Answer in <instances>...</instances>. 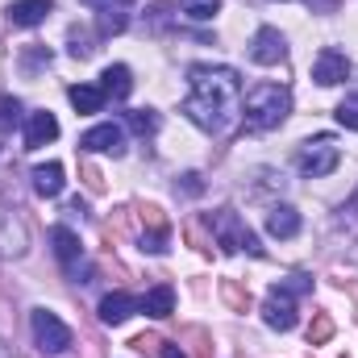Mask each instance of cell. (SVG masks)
Listing matches in <instances>:
<instances>
[{
    "mask_svg": "<svg viewBox=\"0 0 358 358\" xmlns=\"http://www.w3.org/2000/svg\"><path fill=\"white\" fill-rule=\"evenodd\" d=\"M187 80H192V96L183 100L187 121L200 125L204 134H225L242 113V80H238V71L196 63L187 71Z\"/></svg>",
    "mask_w": 358,
    "mask_h": 358,
    "instance_id": "1",
    "label": "cell"
},
{
    "mask_svg": "<svg viewBox=\"0 0 358 358\" xmlns=\"http://www.w3.org/2000/svg\"><path fill=\"white\" fill-rule=\"evenodd\" d=\"M292 113V92L283 84H255L246 92V104H242V125L250 134H267L275 125H283Z\"/></svg>",
    "mask_w": 358,
    "mask_h": 358,
    "instance_id": "2",
    "label": "cell"
},
{
    "mask_svg": "<svg viewBox=\"0 0 358 358\" xmlns=\"http://www.w3.org/2000/svg\"><path fill=\"white\" fill-rule=\"evenodd\" d=\"M338 163H342V146L329 138V134H321V138H308L300 150H296V171L308 179H325L338 171Z\"/></svg>",
    "mask_w": 358,
    "mask_h": 358,
    "instance_id": "3",
    "label": "cell"
},
{
    "mask_svg": "<svg viewBox=\"0 0 358 358\" xmlns=\"http://www.w3.org/2000/svg\"><path fill=\"white\" fill-rule=\"evenodd\" d=\"M208 229H213V238L225 246V250H246V255H263V246H259V238L250 234V225L234 213V208H217L213 217H208Z\"/></svg>",
    "mask_w": 358,
    "mask_h": 358,
    "instance_id": "4",
    "label": "cell"
},
{
    "mask_svg": "<svg viewBox=\"0 0 358 358\" xmlns=\"http://www.w3.org/2000/svg\"><path fill=\"white\" fill-rule=\"evenodd\" d=\"M29 329H34V342H38L46 355H67V350H71V329H67L50 308H34V313H29Z\"/></svg>",
    "mask_w": 358,
    "mask_h": 358,
    "instance_id": "5",
    "label": "cell"
},
{
    "mask_svg": "<svg viewBox=\"0 0 358 358\" xmlns=\"http://www.w3.org/2000/svg\"><path fill=\"white\" fill-rule=\"evenodd\" d=\"M80 150L84 155H113V159H121L125 155V129L104 121V125H96V129H88L80 138Z\"/></svg>",
    "mask_w": 358,
    "mask_h": 358,
    "instance_id": "6",
    "label": "cell"
},
{
    "mask_svg": "<svg viewBox=\"0 0 358 358\" xmlns=\"http://www.w3.org/2000/svg\"><path fill=\"white\" fill-rule=\"evenodd\" d=\"M250 59H255L259 67H275V63H283V59H287V38H283L275 25H263V29L250 38Z\"/></svg>",
    "mask_w": 358,
    "mask_h": 358,
    "instance_id": "7",
    "label": "cell"
},
{
    "mask_svg": "<svg viewBox=\"0 0 358 358\" xmlns=\"http://www.w3.org/2000/svg\"><path fill=\"white\" fill-rule=\"evenodd\" d=\"M313 80H317L321 88H334V84L350 80V59H346L338 46H325V50L313 59Z\"/></svg>",
    "mask_w": 358,
    "mask_h": 358,
    "instance_id": "8",
    "label": "cell"
},
{
    "mask_svg": "<svg viewBox=\"0 0 358 358\" xmlns=\"http://www.w3.org/2000/svg\"><path fill=\"white\" fill-rule=\"evenodd\" d=\"M59 138V121H55V113H29V121H25V150H42V146H50Z\"/></svg>",
    "mask_w": 358,
    "mask_h": 358,
    "instance_id": "9",
    "label": "cell"
},
{
    "mask_svg": "<svg viewBox=\"0 0 358 358\" xmlns=\"http://www.w3.org/2000/svg\"><path fill=\"white\" fill-rule=\"evenodd\" d=\"M134 313H142V300L129 296V292H108V296L100 300V321H104V325H121V321H129Z\"/></svg>",
    "mask_w": 358,
    "mask_h": 358,
    "instance_id": "10",
    "label": "cell"
},
{
    "mask_svg": "<svg viewBox=\"0 0 358 358\" xmlns=\"http://www.w3.org/2000/svg\"><path fill=\"white\" fill-rule=\"evenodd\" d=\"M263 321H267L271 329H279V334L296 329V304H292V296H283L279 287H271V300L263 304Z\"/></svg>",
    "mask_w": 358,
    "mask_h": 358,
    "instance_id": "11",
    "label": "cell"
},
{
    "mask_svg": "<svg viewBox=\"0 0 358 358\" xmlns=\"http://www.w3.org/2000/svg\"><path fill=\"white\" fill-rule=\"evenodd\" d=\"M50 246H55V259L67 271H76L84 263V246H80V238H76L67 225H55V229H50Z\"/></svg>",
    "mask_w": 358,
    "mask_h": 358,
    "instance_id": "12",
    "label": "cell"
},
{
    "mask_svg": "<svg viewBox=\"0 0 358 358\" xmlns=\"http://www.w3.org/2000/svg\"><path fill=\"white\" fill-rule=\"evenodd\" d=\"M0 255H25V221L17 208H0Z\"/></svg>",
    "mask_w": 358,
    "mask_h": 358,
    "instance_id": "13",
    "label": "cell"
},
{
    "mask_svg": "<svg viewBox=\"0 0 358 358\" xmlns=\"http://www.w3.org/2000/svg\"><path fill=\"white\" fill-rule=\"evenodd\" d=\"M50 8H55V0H13L8 4V21L29 29V25H42L50 17Z\"/></svg>",
    "mask_w": 358,
    "mask_h": 358,
    "instance_id": "14",
    "label": "cell"
},
{
    "mask_svg": "<svg viewBox=\"0 0 358 358\" xmlns=\"http://www.w3.org/2000/svg\"><path fill=\"white\" fill-rule=\"evenodd\" d=\"M267 234L279 238V242L296 238V234H300V213H296L292 204H275V208L267 213Z\"/></svg>",
    "mask_w": 358,
    "mask_h": 358,
    "instance_id": "15",
    "label": "cell"
},
{
    "mask_svg": "<svg viewBox=\"0 0 358 358\" xmlns=\"http://www.w3.org/2000/svg\"><path fill=\"white\" fill-rule=\"evenodd\" d=\"M100 92H104L108 100H125V96L134 92V76H129V67H125V63L104 67V76H100Z\"/></svg>",
    "mask_w": 358,
    "mask_h": 358,
    "instance_id": "16",
    "label": "cell"
},
{
    "mask_svg": "<svg viewBox=\"0 0 358 358\" xmlns=\"http://www.w3.org/2000/svg\"><path fill=\"white\" fill-rule=\"evenodd\" d=\"M142 313H150V317H171V313H176V287H171V283L150 287V292L142 296Z\"/></svg>",
    "mask_w": 358,
    "mask_h": 358,
    "instance_id": "17",
    "label": "cell"
},
{
    "mask_svg": "<svg viewBox=\"0 0 358 358\" xmlns=\"http://www.w3.org/2000/svg\"><path fill=\"white\" fill-rule=\"evenodd\" d=\"M34 192L46 196V200H55V196L63 192V167H59V163H42V167H34Z\"/></svg>",
    "mask_w": 358,
    "mask_h": 358,
    "instance_id": "18",
    "label": "cell"
},
{
    "mask_svg": "<svg viewBox=\"0 0 358 358\" xmlns=\"http://www.w3.org/2000/svg\"><path fill=\"white\" fill-rule=\"evenodd\" d=\"M67 100H71L80 113H100L108 96L100 92V84H71V88H67Z\"/></svg>",
    "mask_w": 358,
    "mask_h": 358,
    "instance_id": "19",
    "label": "cell"
},
{
    "mask_svg": "<svg viewBox=\"0 0 358 358\" xmlns=\"http://www.w3.org/2000/svg\"><path fill=\"white\" fill-rule=\"evenodd\" d=\"M125 125H129L138 138H155V134H159V125H163V117H159L155 108H138V113H129V117H125Z\"/></svg>",
    "mask_w": 358,
    "mask_h": 358,
    "instance_id": "20",
    "label": "cell"
},
{
    "mask_svg": "<svg viewBox=\"0 0 358 358\" xmlns=\"http://www.w3.org/2000/svg\"><path fill=\"white\" fill-rule=\"evenodd\" d=\"M334 338V317L329 313H317L313 325H308V346H325Z\"/></svg>",
    "mask_w": 358,
    "mask_h": 358,
    "instance_id": "21",
    "label": "cell"
},
{
    "mask_svg": "<svg viewBox=\"0 0 358 358\" xmlns=\"http://www.w3.org/2000/svg\"><path fill=\"white\" fill-rule=\"evenodd\" d=\"M179 8H183V17H192V21H208V17H217L221 0H179Z\"/></svg>",
    "mask_w": 358,
    "mask_h": 358,
    "instance_id": "22",
    "label": "cell"
},
{
    "mask_svg": "<svg viewBox=\"0 0 358 358\" xmlns=\"http://www.w3.org/2000/svg\"><path fill=\"white\" fill-rule=\"evenodd\" d=\"M121 29H125V13L104 8V13H100V21H96V34H100V38H108V34H121Z\"/></svg>",
    "mask_w": 358,
    "mask_h": 358,
    "instance_id": "23",
    "label": "cell"
},
{
    "mask_svg": "<svg viewBox=\"0 0 358 358\" xmlns=\"http://www.w3.org/2000/svg\"><path fill=\"white\" fill-rule=\"evenodd\" d=\"M17 121H21V104L13 96H0V134H8Z\"/></svg>",
    "mask_w": 358,
    "mask_h": 358,
    "instance_id": "24",
    "label": "cell"
},
{
    "mask_svg": "<svg viewBox=\"0 0 358 358\" xmlns=\"http://www.w3.org/2000/svg\"><path fill=\"white\" fill-rule=\"evenodd\" d=\"M338 125L350 129V134H358V96H350V100L338 104Z\"/></svg>",
    "mask_w": 358,
    "mask_h": 358,
    "instance_id": "25",
    "label": "cell"
},
{
    "mask_svg": "<svg viewBox=\"0 0 358 358\" xmlns=\"http://www.w3.org/2000/svg\"><path fill=\"white\" fill-rule=\"evenodd\" d=\"M275 287H279L283 296H292V300H296V296H304V292L313 287V279H308V275H287V279H283V283H275Z\"/></svg>",
    "mask_w": 358,
    "mask_h": 358,
    "instance_id": "26",
    "label": "cell"
},
{
    "mask_svg": "<svg viewBox=\"0 0 358 358\" xmlns=\"http://www.w3.org/2000/svg\"><path fill=\"white\" fill-rule=\"evenodd\" d=\"M221 292H225V300H229L234 308H246V304H250V296H246V292H242L234 279H225V283H221Z\"/></svg>",
    "mask_w": 358,
    "mask_h": 358,
    "instance_id": "27",
    "label": "cell"
},
{
    "mask_svg": "<svg viewBox=\"0 0 358 358\" xmlns=\"http://www.w3.org/2000/svg\"><path fill=\"white\" fill-rule=\"evenodd\" d=\"M159 346H163V342H159L155 334H142V338H134V350H142V355H155V358H159Z\"/></svg>",
    "mask_w": 358,
    "mask_h": 358,
    "instance_id": "28",
    "label": "cell"
},
{
    "mask_svg": "<svg viewBox=\"0 0 358 358\" xmlns=\"http://www.w3.org/2000/svg\"><path fill=\"white\" fill-rule=\"evenodd\" d=\"M92 50H96V46H92L84 34H71V55H76V59H92Z\"/></svg>",
    "mask_w": 358,
    "mask_h": 358,
    "instance_id": "29",
    "label": "cell"
},
{
    "mask_svg": "<svg viewBox=\"0 0 358 358\" xmlns=\"http://www.w3.org/2000/svg\"><path fill=\"white\" fill-rule=\"evenodd\" d=\"M179 192H183V196H200V192H204V183H200V176H183V179H179Z\"/></svg>",
    "mask_w": 358,
    "mask_h": 358,
    "instance_id": "30",
    "label": "cell"
},
{
    "mask_svg": "<svg viewBox=\"0 0 358 358\" xmlns=\"http://www.w3.org/2000/svg\"><path fill=\"white\" fill-rule=\"evenodd\" d=\"M304 4H308L313 13H338V4H342V0H304Z\"/></svg>",
    "mask_w": 358,
    "mask_h": 358,
    "instance_id": "31",
    "label": "cell"
},
{
    "mask_svg": "<svg viewBox=\"0 0 358 358\" xmlns=\"http://www.w3.org/2000/svg\"><path fill=\"white\" fill-rule=\"evenodd\" d=\"M159 358H187L183 346H159Z\"/></svg>",
    "mask_w": 358,
    "mask_h": 358,
    "instance_id": "32",
    "label": "cell"
},
{
    "mask_svg": "<svg viewBox=\"0 0 358 358\" xmlns=\"http://www.w3.org/2000/svg\"><path fill=\"white\" fill-rule=\"evenodd\" d=\"M84 4H92V8H113V4H129V0H84Z\"/></svg>",
    "mask_w": 358,
    "mask_h": 358,
    "instance_id": "33",
    "label": "cell"
},
{
    "mask_svg": "<svg viewBox=\"0 0 358 358\" xmlns=\"http://www.w3.org/2000/svg\"><path fill=\"white\" fill-rule=\"evenodd\" d=\"M0 358H13V350H8V346H4V342H0Z\"/></svg>",
    "mask_w": 358,
    "mask_h": 358,
    "instance_id": "34",
    "label": "cell"
}]
</instances>
